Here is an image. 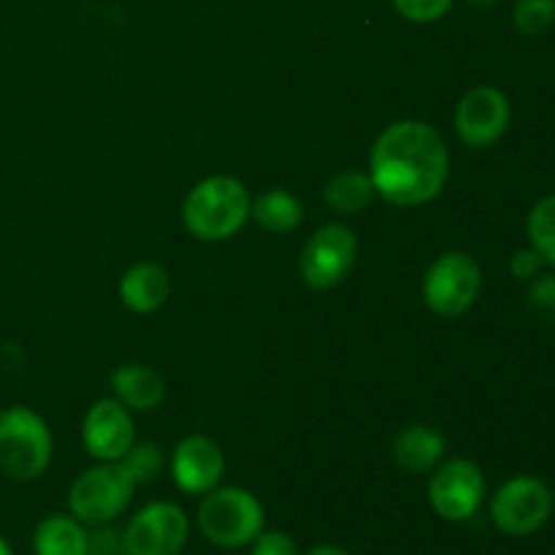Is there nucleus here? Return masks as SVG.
<instances>
[{
	"mask_svg": "<svg viewBox=\"0 0 555 555\" xmlns=\"http://www.w3.org/2000/svg\"><path fill=\"white\" fill-rule=\"evenodd\" d=\"M369 177L379 198L393 206H423L437 198L450 177V150L437 128L421 119H399L377 135L369 155Z\"/></svg>",
	"mask_w": 555,
	"mask_h": 555,
	"instance_id": "f257e3e1",
	"label": "nucleus"
},
{
	"mask_svg": "<svg viewBox=\"0 0 555 555\" xmlns=\"http://www.w3.org/2000/svg\"><path fill=\"white\" fill-rule=\"evenodd\" d=\"M253 195L247 184L228 173L206 177L182 204V225L201 242H225L249 222Z\"/></svg>",
	"mask_w": 555,
	"mask_h": 555,
	"instance_id": "f03ea898",
	"label": "nucleus"
},
{
	"mask_svg": "<svg viewBox=\"0 0 555 555\" xmlns=\"http://www.w3.org/2000/svg\"><path fill=\"white\" fill-rule=\"evenodd\" d=\"M54 442L47 421L25 404L0 412V472L9 480H38L52 464Z\"/></svg>",
	"mask_w": 555,
	"mask_h": 555,
	"instance_id": "7ed1b4c3",
	"label": "nucleus"
},
{
	"mask_svg": "<svg viewBox=\"0 0 555 555\" xmlns=\"http://www.w3.org/2000/svg\"><path fill=\"white\" fill-rule=\"evenodd\" d=\"M266 513L260 499L242 486H217L198 507V529L222 551L253 545L263 531Z\"/></svg>",
	"mask_w": 555,
	"mask_h": 555,
	"instance_id": "20e7f679",
	"label": "nucleus"
},
{
	"mask_svg": "<svg viewBox=\"0 0 555 555\" xmlns=\"http://www.w3.org/2000/svg\"><path fill=\"white\" fill-rule=\"evenodd\" d=\"M135 480L122 461H98L68 488V509L85 526L114 524L133 502Z\"/></svg>",
	"mask_w": 555,
	"mask_h": 555,
	"instance_id": "39448f33",
	"label": "nucleus"
},
{
	"mask_svg": "<svg viewBox=\"0 0 555 555\" xmlns=\"http://www.w3.org/2000/svg\"><path fill=\"white\" fill-rule=\"evenodd\" d=\"M482 291L480 263L469 253H442L423 276V301L439 318H461L475 307Z\"/></svg>",
	"mask_w": 555,
	"mask_h": 555,
	"instance_id": "423d86ee",
	"label": "nucleus"
},
{
	"mask_svg": "<svg viewBox=\"0 0 555 555\" xmlns=\"http://www.w3.org/2000/svg\"><path fill=\"white\" fill-rule=\"evenodd\" d=\"M555 493L540 477L520 475L496 488L491 499V520L502 534H537L551 520Z\"/></svg>",
	"mask_w": 555,
	"mask_h": 555,
	"instance_id": "0eeeda50",
	"label": "nucleus"
},
{
	"mask_svg": "<svg viewBox=\"0 0 555 555\" xmlns=\"http://www.w3.org/2000/svg\"><path fill=\"white\" fill-rule=\"evenodd\" d=\"M358 260V236L345 222H328L307 238L298 258L301 280L312 291H331L350 276Z\"/></svg>",
	"mask_w": 555,
	"mask_h": 555,
	"instance_id": "6e6552de",
	"label": "nucleus"
},
{
	"mask_svg": "<svg viewBox=\"0 0 555 555\" xmlns=\"http://www.w3.org/2000/svg\"><path fill=\"white\" fill-rule=\"evenodd\" d=\"M482 499H486V475L475 461L450 459L431 469L428 504L442 520L464 524L477 515Z\"/></svg>",
	"mask_w": 555,
	"mask_h": 555,
	"instance_id": "1a4fd4ad",
	"label": "nucleus"
},
{
	"mask_svg": "<svg viewBox=\"0 0 555 555\" xmlns=\"http://www.w3.org/2000/svg\"><path fill=\"white\" fill-rule=\"evenodd\" d=\"M130 555H179L188 545L190 520L173 502L141 507L122 529Z\"/></svg>",
	"mask_w": 555,
	"mask_h": 555,
	"instance_id": "9d476101",
	"label": "nucleus"
},
{
	"mask_svg": "<svg viewBox=\"0 0 555 555\" xmlns=\"http://www.w3.org/2000/svg\"><path fill=\"white\" fill-rule=\"evenodd\" d=\"M509 119L513 106L499 87H472L455 106V135L472 150H486L507 133Z\"/></svg>",
	"mask_w": 555,
	"mask_h": 555,
	"instance_id": "9b49d317",
	"label": "nucleus"
},
{
	"mask_svg": "<svg viewBox=\"0 0 555 555\" xmlns=\"http://www.w3.org/2000/svg\"><path fill=\"white\" fill-rule=\"evenodd\" d=\"M168 466L179 491L188 496H206L225 477V453L220 442L206 434H190L173 448Z\"/></svg>",
	"mask_w": 555,
	"mask_h": 555,
	"instance_id": "f8f14e48",
	"label": "nucleus"
},
{
	"mask_svg": "<svg viewBox=\"0 0 555 555\" xmlns=\"http://www.w3.org/2000/svg\"><path fill=\"white\" fill-rule=\"evenodd\" d=\"M133 412L117 399H98L81 421V444L95 461H122L133 448Z\"/></svg>",
	"mask_w": 555,
	"mask_h": 555,
	"instance_id": "ddd939ff",
	"label": "nucleus"
},
{
	"mask_svg": "<svg viewBox=\"0 0 555 555\" xmlns=\"http://www.w3.org/2000/svg\"><path fill=\"white\" fill-rule=\"evenodd\" d=\"M119 301L135 314H152L166 307L171 298V276L160 263L141 260L133 263L122 276H119Z\"/></svg>",
	"mask_w": 555,
	"mask_h": 555,
	"instance_id": "4468645a",
	"label": "nucleus"
},
{
	"mask_svg": "<svg viewBox=\"0 0 555 555\" xmlns=\"http://www.w3.org/2000/svg\"><path fill=\"white\" fill-rule=\"evenodd\" d=\"M390 453H393L399 469L410 472V475H426L442 464L444 453H448V439L437 428L417 423V426H406L396 434Z\"/></svg>",
	"mask_w": 555,
	"mask_h": 555,
	"instance_id": "2eb2a0df",
	"label": "nucleus"
},
{
	"mask_svg": "<svg viewBox=\"0 0 555 555\" xmlns=\"http://www.w3.org/2000/svg\"><path fill=\"white\" fill-rule=\"evenodd\" d=\"M114 399L130 412H152L166 401L168 385L160 372L144 363H122L112 372Z\"/></svg>",
	"mask_w": 555,
	"mask_h": 555,
	"instance_id": "dca6fc26",
	"label": "nucleus"
},
{
	"mask_svg": "<svg viewBox=\"0 0 555 555\" xmlns=\"http://www.w3.org/2000/svg\"><path fill=\"white\" fill-rule=\"evenodd\" d=\"M87 547L90 529L74 515H47L33 534L36 555H87Z\"/></svg>",
	"mask_w": 555,
	"mask_h": 555,
	"instance_id": "f3484780",
	"label": "nucleus"
},
{
	"mask_svg": "<svg viewBox=\"0 0 555 555\" xmlns=\"http://www.w3.org/2000/svg\"><path fill=\"white\" fill-rule=\"evenodd\" d=\"M374 198H377V190H374L372 177L369 171H358V168H345V171L334 173L323 190L325 206L341 217L361 215L363 209L372 206Z\"/></svg>",
	"mask_w": 555,
	"mask_h": 555,
	"instance_id": "a211bd4d",
	"label": "nucleus"
},
{
	"mask_svg": "<svg viewBox=\"0 0 555 555\" xmlns=\"http://www.w3.org/2000/svg\"><path fill=\"white\" fill-rule=\"evenodd\" d=\"M249 220H255V225L263 228L266 233L285 236V233H293L301 225L304 206L298 201V195H293L291 190L271 188L266 193H260L258 198H253Z\"/></svg>",
	"mask_w": 555,
	"mask_h": 555,
	"instance_id": "6ab92c4d",
	"label": "nucleus"
},
{
	"mask_svg": "<svg viewBox=\"0 0 555 555\" xmlns=\"http://www.w3.org/2000/svg\"><path fill=\"white\" fill-rule=\"evenodd\" d=\"M526 233L529 247H534L545 263L555 266V193L537 201L526 220Z\"/></svg>",
	"mask_w": 555,
	"mask_h": 555,
	"instance_id": "aec40b11",
	"label": "nucleus"
},
{
	"mask_svg": "<svg viewBox=\"0 0 555 555\" xmlns=\"http://www.w3.org/2000/svg\"><path fill=\"white\" fill-rule=\"evenodd\" d=\"M122 464L135 480V486H150L160 477L163 466H166V453L157 442H133V448L125 453Z\"/></svg>",
	"mask_w": 555,
	"mask_h": 555,
	"instance_id": "412c9836",
	"label": "nucleus"
},
{
	"mask_svg": "<svg viewBox=\"0 0 555 555\" xmlns=\"http://www.w3.org/2000/svg\"><path fill=\"white\" fill-rule=\"evenodd\" d=\"M518 33L537 38L555 25V0H518L513 9Z\"/></svg>",
	"mask_w": 555,
	"mask_h": 555,
	"instance_id": "4be33fe9",
	"label": "nucleus"
},
{
	"mask_svg": "<svg viewBox=\"0 0 555 555\" xmlns=\"http://www.w3.org/2000/svg\"><path fill=\"white\" fill-rule=\"evenodd\" d=\"M455 0H393L396 11H399L404 20L417 22V25H431L439 22L442 16L450 14Z\"/></svg>",
	"mask_w": 555,
	"mask_h": 555,
	"instance_id": "5701e85b",
	"label": "nucleus"
},
{
	"mask_svg": "<svg viewBox=\"0 0 555 555\" xmlns=\"http://www.w3.org/2000/svg\"><path fill=\"white\" fill-rule=\"evenodd\" d=\"M529 307L545 323H555V274H537L529 282Z\"/></svg>",
	"mask_w": 555,
	"mask_h": 555,
	"instance_id": "b1692460",
	"label": "nucleus"
},
{
	"mask_svg": "<svg viewBox=\"0 0 555 555\" xmlns=\"http://www.w3.org/2000/svg\"><path fill=\"white\" fill-rule=\"evenodd\" d=\"M87 555H130L128 545H125L122 529H117L112 524L92 526Z\"/></svg>",
	"mask_w": 555,
	"mask_h": 555,
	"instance_id": "393cba45",
	"label": "nucleus"
},
{
	"mask_svg": "<svg viewBox=\"0 0 555 555\" xmlns=\"http://www.w3.org/2000/svg\"><path fill=\"white\" fill-rule=\"evenodd\" d=\"M249 555H301V547L287 531H260L249 545Z\"/></svg>",
	"mask_w": 555,
	"mask_h": 555,
	"instance_id": "a878e982",
	"label": "nucleus"
},
{
	"mask_svg": "<svg viewBox=\"0 0 555 555\" xmlns=\"http://www.w3.org/2000/svg\"><path fill=\"white\" fill-rule=\"evenodd\" d=\"M542 263L545 260L540 258V253L534 247H524L509 258V274L518 282H531L542 271Z\"/></svg>",
	"mask_w": 555,
	"mask_h": 555,
	"instance_id": "bb28decb",
	"label": "nucleus"
},
{
	"mask_svg": "<svg viewBox=\"0 0 555 555\" xmlns=\"http://www.w3.org/2000/svg\"><path fill=\"white\" fill-rule=\"evenodd\" d=\"M304 555H350V553L339 545H314L312 551L304 553Z\"/></svg>",
	"mask_w": 555,
	"mask_h": 555,
	"instance_id": "cd10ccee",
	"label": "nucleus"
},
{
	"mask_svg": "<svg viewBox=\"0 0 555 555\" xmlns=\"http://www.w3.org/2000/svg\"><path fill=\"white\" fill-rule=\"evenodd\" d=\"M466 3H472V5H496V3H502V0H466Z\"/></svg>",
	"mask_w": 555,
	"mask_h": 555,
	"instance_id": "c85d7f7f",
	"label": "nucleus"
},
{
	"mask_svg": "<svg viewBox=\"0 0 555 555\" xmlns=\"http://www.w3.org/2000/svg\"><path fill=\"white\" fill-rule=\"evenodd\" d=\"M0 555H14V551H11V545L3 540V537H0Z\"/></svg>",
	"mask_w": 555,
	"mask_h": 555,
	"instance_id": "c756f323",
	"label": "nucleus"
}]
</instances>
